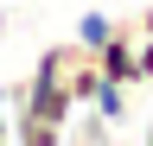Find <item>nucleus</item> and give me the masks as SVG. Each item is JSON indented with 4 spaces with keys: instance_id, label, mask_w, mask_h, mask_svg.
<instances>
[{
    "instance_id": "nucleus-1",
    "label": "nucleus",
    "mask_w": 153,
    "mask_h": 146,
    "mask_svg": "<svg viewBox=\"0 0 153 146\" xmlns=\"http://www.w3.org/2000/svg\"><path fill=\"white\" fill-rule=\"evenodd\" d=\"M19 108H26V114H38V121H51V127H70V121H76V102H70V89H64V76H57V70H32Z\"/></svg>"
},
{
    "instance_id": "nucleus-2",
    "label": "nucleus",
    "mask_w": 153,
    "mask_h": 146,
    "mask_svg": "<svg viewBox=\"0 0 153 146\" xmlns=\"http://www.w3.org/2000/svg\"><path fill=\"white\" fill-rule=\"evenodd\" d=\"M7 134H13V146H64V127H51V121H38V114H26V108H13V121H7Z\"/></svg>"
},
{
    "instance_id": "nucleus-3",
    "label": "nucleus",
    "mask_w": 153,
    "mask_h": 146,
    "mask_svg": "<svg viewBox=\"0 0 153 146\" xmlns=\"http://www.w3.org/2000/svg\"><path fill=\"white\" fill-rule=\"evenodd\" d=\"M89 108H96L102 127H121V121H128V83H108V76H102V89H96Z\"/></svg>"
},
{
    "instance_id": "nucleus-4",
    "label": "nucleus",
    "mask_w": 153,
    "mask_h": 146,
    "mask_svg": "<svg viewBox=\"0 0 153 146\" xmlns=\"http://www.w3.org/2000/svg\"><path fill=\"white\" fill-rule=\"evenodd\" d=\"M108 32H115V19H108V13H96V7H89L83 19H76V45H83V51H96V45L108 38Z\"/></svg>"
},
{
    "instance_id": "nucleus-5",
    "label": "nucleus",
    "mask_w": 153,
    "mask_h": 146,
    "mask_svg": "<svg viewBox=\"0 0 153 146\" xmlns=\"http://www.w3.org/2000/svg\"><path fill=\"white\" fill-rule=\"evenodd\" d=\"M134 64H140V83H153V32L134 38Z\"/></svg>"
},
{
    "instance_id": "nucleus-6",
    "label": "nucleus",
    "mask_w": 153,
    "mask_h": 146,
    "mask_svg": "<svg viewBox=\"0 0 153 146\" xmlns=\"http://www.w3.org/2000/svg\"><path fill=\"white\" fill-rule=\"evenodd\" d=\"M134 32H153V7H147V13H140V19H134Z\"/></svg>"
},
{
    "instance_id": "nucleus-7",
    "label": "nucleus",
    "mask_w": 153,
    "mask_h": 146,
    "mask_svg": "<svg viewBox=\"0 0 153 146\" xmlns=\"http://www.w3.org/2000/svg\"><path fill=\"white\" fill-rule=\"evenodd\" d=\"M0 127H7V89H0Z\"/></svg>"
},
{
    "instance_id": "nucleus-8",
    "label": "nucleus",
    "mask_w": 153,
    "mask_h": 146,
    "mask_svg": "<svg viewBox=\"0 0 153 146\" xmlns=\"http://www.w3.org/2000/svg\"><path fill=\"white\" fill-rule=\"evenodd\" d=\"M0 146H13V134H7V127H0Z\"/></svg>"
}]
</instances>
